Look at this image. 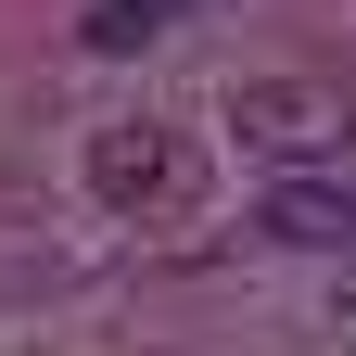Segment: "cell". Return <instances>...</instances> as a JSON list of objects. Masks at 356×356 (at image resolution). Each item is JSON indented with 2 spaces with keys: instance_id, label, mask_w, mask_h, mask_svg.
I'll use <instances>...</instances> for the list:
<instances>
[{
  "instance_id": "obj_1",
  "label": "cell",
  "mask_w": 356,
  "mask_h": 356,
  "mask_svg": "<svg viewBox=\"0 0 356 356\" xmlns=\"http://www.w3.org/2000/svg\"><path fill=\"white\" fill-rule=\"evenodd\" d=\"M229 127H242V153H267V165H318L343 140V102H331L318 76H242Z\"/></svg>"
},
{
  "instance_id": "obj_2",
  "label": "cell",
  "mask_w": 356,
  "mask_h": 356,
  "mask_svg": "<svg viewBox=\"0 0 356 356\" xmlns=\"http://www.w3.org/2000/svg\"><path fill=\"white\" fill-rule=\"evenodd\" d=\"M254 229L280 242V254H356V191L318 178V165H280L267 204H254Z\"/></svg>"
},
{
  "instance_id": "obj_3",
  "label": "cell",
  "mask_w": 356,
  "mask_h": 356,
  "mask_svg": "<svg viewBox=\"0 0 356 356\" xmlns=\"http://www.w3.org/2000/svg\"><path fill=\"white\" fill-rule=\"evenodd\" d=\"M89 191H102V204L178 191V140H165V127H102V140H89Z\"/></svg>"
},
{
  "instance_id": "obj_4",
  "label": "cell",
  "mask_w": 356,
  "mask_h": 356,
  "mask_svg": "<svg viewBox=\"0 0 356 356\" xmlns=\"http://www.w3.org/2000/svg\"><path fill=\"white\" fill-rule=\"evenodd\" d=\"M165 38V0H89L76 13V51H153Z\"/></svg>"
}]
</instances>
